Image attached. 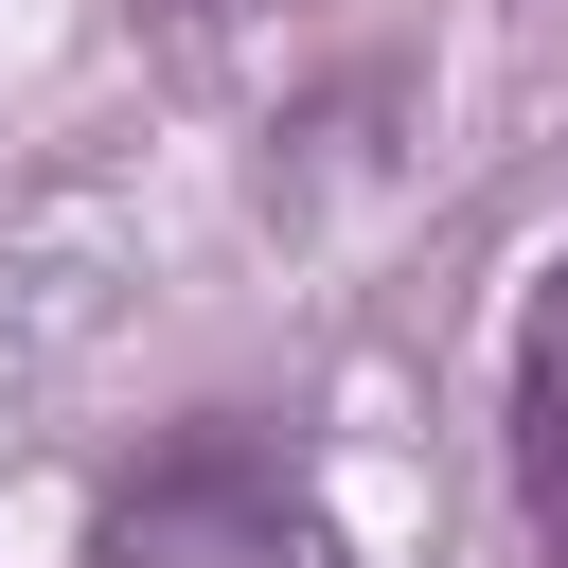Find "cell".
<instances>
[{
  "label": "cell",
  "instance_id": "obj_1",
  "mask_svg": "<svg viewBox=\"0 0 568 568\" xmlns=\"http://www.w3.org/2000/svg\"><path fill=\"white\" fill-rule=\"evenodd\" d=\"M89 568H337V497L266 408H195L89 497Z\"/></svg>",
  "mask_w": 568,
  "mask_h": 568
},
{
  "label": "cell",
  "instance_id": "obj_3",
  "mask_svg": "<svg viewBox=\"0 0 568 568\" xmlns=\"http://www.w3.org/2000/svg\"><path fill=\"white\" fill-rule=\"evenodd\" d=\"M142 18H160V36H231L248 0H142Z\"/></svg>",
  "mask_w": 568,
  "mask_h": 568
},
{
  "label": "cell",
  "instance_id": "obj_2",
  "mask_svg": "<svg viewBox=\"0 0 568 568\" xmlns=\"http://www.w3.org/2000/svg\"><path fill=\"white\" fill-rule=\"evenodd\" d=\"M497 462H515V532H532V568H568V248H550L532 302H515V355H497Z\"/></svg>",
  "mask_w": 568,
  "mask_h": 568
}]
</instances>
